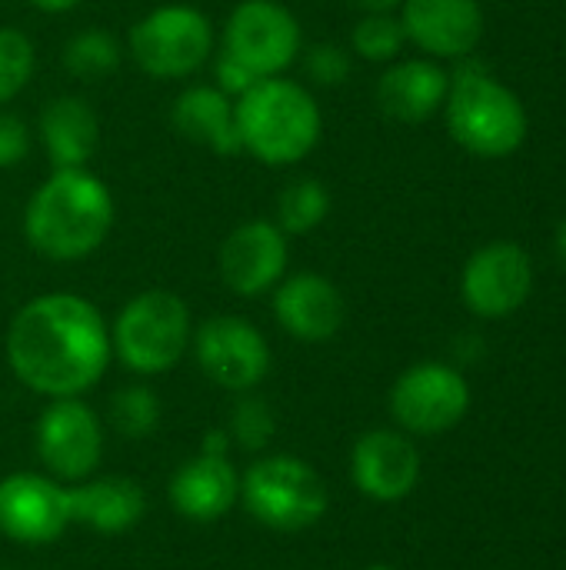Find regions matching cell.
Instances as JSON below:
<instances>
[{"instance_id":"obj_21","label":"cell","mask_w":566,"mask_h":570,"mask_svg":"<svg viewBox=\"0 0 566 570\" xmlns=\"http://www.w3.org/2000/svg\"><path fill=\"white\" fill-rule=\"evenodd\" d=\"M97 117L80 97H57L40 114V137L53 170L83 167L97 150Z\"/></svg>"},{"instance_id":"obj_12","label":"cell","mask_w":566,"mask_h":570,"mask_svg":"<svg viewBox=\"0 0 566 570\" xmlns=\"http://www.w3.org/2000/svg\"><path fill=\"white\" fill-rule=\"evenodd\" d=\"M240 501V471L230 461L227 431H210L203 448L170 478V504L193 524H214Z\"/></svg>"},{"instance_id":"obj_24","label":"cell","mask_w":566,"mask_h":570,"mask_svg":"<svg viewBox=\"0 0 566 570\" xmlns=\"http://www.w3.org/2000/svg\"><path fill=\"white\" fill-rule=\"evenodd\" d=\"M110 424L117 434L140 441L160 424V397L143 384H127L110 397Z\"/></svg>"},{"instance_id":"obj_26","label":"cell","mask_w":566,"mask_h":570,"mask_svg":"<svg viewBox=\"0 0 566 570\" xmlns=\"http://www.w3.org/2000/svg\"><path fill=\"white\" fill-rule=\"evenodd\" d=\"M33 73V43L13 27H0V104L17 97Z\"/></svg>"},{"instance_id":"obj_28","label":"cell","mask_w":566,"mask_h":570,"mask_svg":"<svg viewBox=\"0 0 566 570\" xmlns=\"http://www.w3.org/2000/svg\"><path fill=\"white\" fill-rule=\"evenodd\" d=\"M227 438H230V444H240L244 451H260L274 438V411L260 397L237 401Z\"/></svg>"},{"instance_id":"obj_13","label":"cell","mask_w":566,"mask_h":570,"mask_svg":"<svg viewBox=\"0 0 566 570\" xmlns=\"http://www.w3.org/2000/svg\"><path fill=\"white\" fill-rule=\"evenodd\" d=\"M70 518V488L50 474L17 471L0 481V534L17 544H53Z\"/></svg>"},{"instance_id":"obj_18","label":"cell","mask_w":566,"mask_h":570,"mask_svg":"<svg viewBox=\"0 0 566 570\" xmlns=\"http://www.w3.org/2000/svg\"><path fill=\"white\" fill-rule=\"evenodd\" d=\"M404 33L437 57H464L484 33L477 0H404Z\"/></svg>"},{"instance_id":"obj_19","label":"cell","mask_w":566,"mask_h":570,"mask_svg":"<svg viewBox=\"0 0 566 570\" xmlns=\"http://www.w3.org/2000/svg\"><path fill=\"white\" fill-rule=\"evenodd\" d=\"M147 514V494L130 478H87L70 488V518L97 534H123Z\"/></svg>"},{"instance_id":"obj_34","label":"cell","mask_w":566,"mask_h":570,"mask_svg":"<svg viewBox=\"0 0 566 570\" xmlns=\"http://www.w3.org/2000/svg\"><path fill=\"white\" fill-rule=\"evenodd\" d=\"M557 250H560V257H564V264H566V220H564V227H560V237H557Z\"/></svg>"},{"instance_id":"obj_32","label":"cell","mask_w":566,"mask_h":570,"mask_svg":"<svg viewBox=\"0 0 566 570\" xmlns=\"http://www.w3.org/2000/svg\"><path fill=\"white\" fill-rule=\"evenodd\" d=\"M27 3H33V7L43 10V13H67V10H73L80 0H27Z\"/></svg>"},{"instance_id":"obj_25","label":"cell","mask_w":566,"mask_h":570,"mask_svg":"<svg viewBox=\"0 0 566 570\" xmlns=\"http://www.w3.org/2000/svg\"><path fill=\"white\" fill-rule=\"evenodd\" d=\"M63 63L73 77H83V80H100L107 77L110 70L120 67V47L110 33L103 30H83L77 33L67 50H63Z\"/></svg>"},{"instance_id":"obj_31","label":"cell","mask_w":566,"mask_h":570,"mask_svg":"<svg viewBox=\"0 0 566 570\" xmlns=\"http://www.w3.org/2000/svg\"><path fill=\"white\" fill-rule=\"evenodd\" d=\"M257 80H260L257 73H250L244 63H237L230 53H224V50H220V57H217V83H220V90H224V94H237V97H244Z\"/></svg>"},{"instance_id":"obj_10","label":"cell","mask_w":566,"mask_h":570,"mask_svg":"<svg viewBox=\"0 0 566 570\" xmlns=\"http://www.w3.org/2000/svg\"><path fill=\"white\" fill-rule=\"evenodd\" d=\"M193 357L207 381L224 391L247 394L270 374V344L267 337L237 314L210 317L193 334Z\"/></svg>"},{"instance_id":"obj_23","label":"cell","mask_w":566,"mask_h":570,"mask_svg":"<svg viewBox=\"0 0 566 570\" xmlns=\"http://www.w3.org/2000/svg\"><path fill=\"white\" fill-rule=\"evenodd\" d=\"M327 210H330L327 187L314 177H300V180L287 184V190L280 194V204H277L280 230L284 234H310L317 224L327 220Z\"/></svg>"},{"instance_id":"obj_5","label":"cell","mask_w":566,"mask_h":570,"mask_svg":"<svg viewBox=\"0 0 566 570\" xmlns=\"http://www.w3.org/2000/svg\"><path fill=\"white\" fill-rule=\"evenodd\" d=\"M110 347L133 374H167L190 347V307L173 291H143L117 314Z\"/></svg>"},{"instance_id":"obj_15","label":"cell","mask_w":566,"mask_h":570,"mask_svg":"<svg viewBox=\"0 0 566 570\" xmlns=\"http://www.w3.org/2000/svg\"><path fill=\"white\" fill-rule=\"evenodd\" d=\"M350 478L357 491L370 501H404L420 481V451L400 431H367L350 451Z\"/></svg>"},{"instance_id":"obj_17","label":"cell","mask_w":566,"mask_h":570,"mask_svg":"<svg viewBox=\"0 0 566 570\" xmlns=\"http://www.w3.org/2000/svg\"><path fill=\"white\" fill-rule=\"evenodd\" d=\"M274 314L290 337L304 344H320V341H330L344 327L347 307H344L340 291L327 277L294 274L277 287Z\"/></svg>"},{"instance_id":"obj_33","label":"cell","mask_w":566,"mask_h":570,"mask_svg":"<svg viewBox=\"0 0 566 570\" xmlns=\"http://www.w3.org/2000/svg\"><path fill=\"white\" fill-rule=\"evenodd\" d=\"M354 7L367 10V13H390L400 0H350Z\"/></svg>"},{"instance_id":"obj_6","label":"cell","mask_w":566,"mask_h":570,"mask_svg":"<svg viewBox=\"0 0 566 570\" xmlns=\"http://www.w3.org/2000/svg\"><path fill=\"white\" fill-rule=\"evenodd\" d=\"M447 127L470 154L504 157L524 144L527 114L504 83L480 67H464L447 90Z\"/></svg>"},{"instance_id":"obj_4","label":"cell","mask_w":566,"mask_h":570,"mask_svg":"<svg viewBox=\"0 0 566 570\" xmlns=\"http://www.w3.org/2000/svg\"><path fill=\"white\" fill-rule=\"evenodd\" d=\"M240 501L247 514L280 534H297L324 521L327 484L317 468L294 454H270L240 474Z\"/></svg>"},{"instance_id":"obj_11","label":"cell","mask_w":566,"mask_h":570,"mask_svg":"<svg viewBox=\"0 0 566 570\" xmlns=\"http://www.w3.org/2000/svg\"><path fill=\"white\" fill-rule=\"evenodd\" d=\"M470 407V387L460 371L447 364H414L390 391V414L407 434H444L464 421Z\"/></svg>"},{"instance_id":"obj_9","label":"cell","mask_w":566,"mask_h":570,"mask_svg":"<svg viewBox=\"0 0 566 570\" xmlns=\"http://www.w3.org/2000/svg\"><path fill=\"white\" fill-rule=\"evenodd\" d=\"M224 53L260 80L277 77L300 53V23L277 0H244L224 27Z\"/></svg>"},{"instance_id":"obj_22","label":"cell","mask_w":566,"mask_h":570,"mask_svg":"<svg viewBox=\"0 0 566 570\" xmlns=\"http://www.w3.org/2000/svg\"><path fill=\"white\" fill-rule=\"evenodd\" d=\"M173 127L180 137L203 144L217 154H237L240 134H237V114L224 90L217 87H190L173 104Z\"/></svg>"},{"instance_id":"obj_7","label":"cell","mask_w":566,"mask_h":570,"mask_svg":"<svg viewBox=\"0 0 566 570\" xmlns=\"http://www.w3.org/2000/svg\"><path fill=\"white\" fill-rule=\"evenodd\" d=\"M214 50L210 20L183 3L150 10L130 30V53L150 77H187Z\"/></svg>"},{"instance_id":"obj_8","label":"cell","mask_w":566,"mask_h":570,"mask_svg":"<svg viewBox=\"0 0 566 570\" xmlns=\"http://www.w3.org/2000/svg\"><path fill=\"white\" fill-rule=\"evenodd\" d=\"M33 444L50 478L80 484L93 478L103 461V424L80 397H57L40 411Z\"/></svg>"},{"instance_id":"obj_30","label":"cell","mask_w":566,"mask_h":570,"mask_svg":"<svg viewBox=\"0 0 566 570\" xmlns=\"http://www.w3.org/2000/svg\"><path fill=\"white\" fill-rule=\"evenodd\" d=\"M30 137L20 117L0 110V167H17L27 157Z\"/></svg>"},{"instance_id":"obj_36","label":"cell","mask_w":566,"mask_h":570,"mask_svg":"<svg viewBox=\"0 0 566 570\" xmlns=\"http://www.w3.org/2000/svg\"><path fill=\"white\" fill-rule=\"evenodd\" d=\"M0 570H7V568H0Z\"/></svg>"},{"instance_id":"obj_27","label":"cell","mask_w":566,"mask_h":570,"mask_svg":"<svg viewBox=\"0 0 566 570\" xmlns=\"http://www.w3.org/2000/svg\"><path fill=\"white\" fill-rule=\"evenodd\" d=\"M404 40V23L394 20L390 13H367L354 30V50L364 60H390L400 53Z\"/></svg>"},{"instance_id":"obj_3","label":"cell","mask_w":566,"mask_h":570,"mask_svg":"<svg viewBox=\"0 0 566 570\" xmlns=\"http://www.w3.org/2000/svg\"><path fill=\"white\" fill-rule=\"evenodd\" d=\"M240 147L267 167L304 160L320 140V107L294 80H257L237 104Z\"/></svg>"},{"instance_id":"obj_20","label":"cell","mask_w":566,"mask_h":570,"mask_svg":"<svg viewBox=\"0 0 566 570\" xmlns=\"http://www.w3.org/2000/svg\"><path fill=\"white\" fill-rule=\"evenodd\" d=\"M450 77L430 60H404L390 67L377 83V104L387 117L404 124H420L444 104Z\"/></svg>"},{"instance_id":"obj_29","label":"cell","mask_w":566,"mask_h":570,"mask_svg":"<svg viewBox=\"0 0 566 570\" xmlns=\"http://www.w3.org/2000/svg\"><path fill=\"white\" fill-rule=\"evenodd\" d=\"M307 73L324 87H337L350 73V60L337 43H317L307 53Z\"/></svg>"},{"instance_id":"obj_35","label":"cell","mask_w":566,"mask_h":570,"mask_svg":"<svg viewBox=\"0 0 566 570\" xmlns=\"http://www.w3.org/2000/svg\"><path fill=\"white\" fill-rule=\"evenodd\" d=\"M364 570H394V568H384V564H377V568H364Z\"/></svg>"},{"instance_id":"obj_14","label":"cell","mask_w":566,"mask_h":570,"mask_svg":"<svg viewBox=\"0 0 566 570\" xmlns=\"http://www.w3.org/2000/svg\"><path fill=\"white\" fill-rule=\"evenodd\" d=\"M534 267L524 247L517 244H490L477 250L464 267V301L480 317H507L530 297Z\"/></svg>"},{"instance_id":"obj_16","label":"cell","mask_w":566,"mask_h":570,"mask_svg":"<svg viewBox=\"0 0 566 570\" xmlns=\"http://www.w3.org/2000/svg\"><path fill=\"white\" fill-rule=\"evenodd\" d=\"M287 271L284 230L270 220H247L220 244V277L240 297L267 294Z\"/></svg>"},{"instance_id":"obj_2","label":"cell","mask_w":566,"mask_h":570,"mask_svg":"<svg viewBox=\"0 0 566 570\" xmlns=\"http://www.w3.org/2000/svg\"><path fill=\"white\" fill-rule=\"evenodd\" d=\"M113 227V197L87 170H53L27 204L23 234L50 261H80L93 254Z\"/></svg>"},{"instance_id":"obj_1","label":"cell","mask_w":566,"mask_h":570,"mask_svg":"<svg viewBox=\"0 0 566 570\" xmlns=\"http://www.w3.org/2000/svg\"><path fill=\"white\" fill-rule=\"evenodd\" d=\"M103 314L77 294H43L23 304L7 331V361L23 387L57 397H80L100 384L110 364Z\"/></svg>"}]
</instances>
